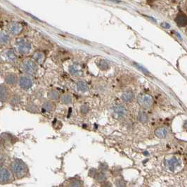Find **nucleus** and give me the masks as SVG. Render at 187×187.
Listing matches in <instances>:
<instances>
[{"mask_svg": "<svg viewBox=\"0 0 187 187\" xmlns=\"http://www.w3.org/2000/svg\"><path fill=\"white\" fill-rule=\"evenodd\" d=\"M77 88L79 91H82V92H85L88 90V87H87V83L84 82V81H79L77 83Z\"/></svg>", "mask_w": 187, "mask_h": 187, "instance_id": "412c9836", "label": "nucleus"}, {"mask_svg": "<svg viewBox=\"0 0 187 187\" xmlns=\"http://www.w3.org/2000/svg\"><path fill=\"white\" fill-rule=\"evenodd\" d=\"M32 79L27 76H21L19 79V85L20 88L23 89H28L32 86Z\"/></svg>", "mask_w": 187, "mask_h": 187, "instance_id": "6e6552de", "label": "nucleus"}, {"mask_svg": "<svg viewBox=\"0 0 187 187\" xmlns=\"http://www.w3.org/2000/svg\"><path fill=\"white\" fill-rule=\"evenodd\" d=\"M8 28H9V32L14 35H19L23 30L22 25L18 22L10 23Z\"/></svg>", "mask_w": 187, "mask_h": 187, "instance_id": "0eeeda50", "label": "nucleus"}, {"mask_svg": "<svg viewBox=\"0 0 187 187\" xmlns=\"http://www.w3.org/2000/svg\"><path fill=\"white\" fill-rule=\"evenodd\" d=\"M115 184L117 187H126L127 183L123 179H118L115 180Z\"/></svg>", "mask_w": 187, "mask_h": 187, "instance_id": "bb28decb", "label": "nucleus"}, {"mask_svg": "<svg viewBox=\"0 0 187 187\" xmlns=\"http://www.w3.org/2000/svg\"><path fill=\"white\" fill-rule=\"evenodd\" d=\"M134 65H135V66H136V68H138L139 70H140L141 71L144 72V74H146V75H149V72H148V70H147L146 69H145V68H144V67H142V66H139V64H136V63H134Z\"/></svg>", "mask_w": 187, "mask_h": 187, "instance_id": "2f4dec72", "label": "nucleus"}, {"mask_svg": "<svg viewBox=\"0 0 187 187\" xmlns=\"http://www.w3.org/2000/svg\"><path fill=\"white\" fill-rule=\"evenodd\" d=\"M96 179H97V182L102 183L103 182H105V181H106L107 176L106 175V174L104 173V172H101V173L98 174V175L97 176Z\"/></svg>", "mask_w": 187, "mask_h": 187, "instance_id": "a878e982", "label": "nucleus"}, {"mask_svg": "<svg viewBox=\"0 0 187 187\" xmlns=\"http://www.w3.org/2000/svg\"><path fill=\"white\" fill-rule=\"evenodd\" d=\"M14 181L12 172L7 167L0 165V184H5Z\"/></svg>", "mask_w": 187, "mask_h": 187, "instance_id": "7ed1b4c3", "label": "nucleus"}, {"mask_svg": "<svg viewBox=\"0 0 187 187\" xmlns=\"http://www.w3.org/2000/svg\"><path fill=\"white\" fill-rule=\"evenodd\" d=\"M138 120L142 123H146L149 120V116L147 115L146 112L140 111L138 113V116H137Z\"/></svg>", "mask_w": 187, "mask_h": 187, "instance_id": "f3484780", "label": "nucleus"}, {"mask_svg": "<svg viewBox=\"0 0 187 187\" xmlns=\"http://www.w3.org/2000/svg\"><path fill=\"white\" fill-rule=\"evenodd\" d=\"M20 102V97L19 94H14L13 96L11 97V98L10 99V104L12 106H16L19 104Z\"/></svg>", "mask_w": 187, "mask_h": 187, "instance_id": "6ab92c4d", "label": "nucleus"}, {"mask_svg": "<svg viewBox=\"0 0 187 187\" xmlns=\"http://www.w3.org/2000/svg\"><path fill=\"white\" fill-rule=\"evenodd\" d=\"M9 97V91L8 87L5 84H0V101L6 102Z\"/></svg>", "mask_w": 187, "mask_h": 187, "instance_id": "1a4fd4ad", "label": "nucleus"}, {"mask_svg": "<svg viewBox=\"0 0 187 187\" xmlns=\"http://www.w3.org/2000/svg\"><path fill=\"white\" fill-rule=\"evenodd\" d=\"M47 96L51 100H57L59 97V92L56 89H51L47 93Z\"/></svg>", "mask_w": 187, "mask_h": 187, "instance_id": "aec40b11", "label": "nucleus"}, {"mask_svg": "<svg viewBox=\"0 0 187 187\" xmlns=\"http://www.w3.org/2000/svg\"><path fill=\"white\" fill-rule=\"evenodd\" d=\"M138 102L142 107L149 109L153 104V99L149 94H142L139 95L138 97Z\"/></svg>", "mask_w": 187, "mask_h": 187, "instance_id": "423d86ee", "label": "nucleus"}, {"mask_svg": "<svg viewBox=\"0 0 187 187\" xmlns=\"http://www.w3.org/2000/svg\"><path fill=\"white\" fill-rule=\"evenodd\" d=\"M167 167L168 169L170 170H172V171H174V170L176 169V167L179 165V161L176 158H172L167 160Z\"/></svg>", "mask_w": 187, "mask_h": 187, "instance_id": "9b49d317", "label": "nucleus"}, {"mask_svg": "<svg viewBox=\"0 0 187 187\" xmlns=\"http://www.w3.org/2000/svg\"><path fill=\"white\" fill-rule=\"evenodd\" d=\"M16 47L20 54H26L30 52L31 49V44L28 39L21 38L16 41Z\"/></svg>", "mask_w": 187, "mask_h": 187, "instance_id": "20e7f679", "label": "nucleus"}, {"mask_svg": "<svg viewBox=\"0 0 187 187\" xmlns=\"http://www.w3.org/2000/svg\"><path fill=\"white\" fill-rule=\"evenodd\" d=\"M82 182L80 180L75 179L70 182L69 187H82Z\"/></svg>", "mask_w": 187, "mask_h": 187, "instance_id": "cd10ccee", "label": "nucleus"}, {"mask_svg": "<svg viewBox=\"0 0 187 187\" xmlns=\"http://www.w3.org/2000/svg\"><path fill=\"white\" fill-rule=\"evenodd\" d=\"M26 109L30 113H37L38 111V108L34 103H28L26 106Z\"/></svg>", "mask_w": 187, "mask_h": 187, "instance_id": "b1692460", "label": "nucleus"}, {"mask_svg": "<svg viewBox=\"0 0 187 187\" xmlns=\"http://www.w3.org/2000/svg\"><path fill=\"white\" fill-rule=\"evenodd\" d=\"M62 103L65 104H69L72 103V97L70 94H64L61 97Z\"/></svg>", "mask_w": 187, "mask_h": 187, "instance_id": "393cba45", "label": "nucleus"}, {"mask_svg": "<svg viewBox=\"0 0 187 187\" xmlns=\"http://www.w3.org/2000/svg\"><path fill=\"white\" fill-rule=\"evenodd\" d=\"M5 80L7 84L11 85V86H15L18 82V76L14 72H9V73L6 75Z\"/></svg>", "mask_w": 187, "mask_h": 187, "instance_id": "9d476101", "label": "nucleus"}, {"mask_svg": "<svg viewBox=\"0 0 187 187\" xmlns=\"http://www.w3.org/2000/svg\"><path fill=\"white\" fill-rule=\"evenodd\" d=\"M155 136L158 137L160 139L165 138L167 134V130L165 127H160L158 128L155 131Z\"/></svg>", "mask_w": 187, "mask_h": 187, "instance_id": "dca6fc26", "label": "nucleus"}, {"mask_svg": "<svg viewBox=\"0 0 187 187\" xmlns=\"http://www.w3.org/2000/svg\"><path fill=\"white\" fill-rule=\"evenodd\" d=\"M97 66L102 70H106L109 68V65L104 60H100V61H99L98 63H97Z\"/></svg>", "mask_w": 187, "mask_h": 187, "instance_id": "4be33fe9", "label": "nucleus"}, {"mask_svg": "<svg viewBox=\"0 0 187 187\" xmlns=\"http://www.w3.org/2000/svg\"><path fill=\"white\" fill-rule=\"evenodd\" d=\"M161 26L163 27V28H166V29H169L170 28V25L169 23H166V22L162 23Z\"/></svg>", "mask_w": 187, "mask_h": 187, "instance_id": "c9c22d12", "label": "nucleus"}, {"mask_svg": "<svg viewBox=\"0 0 187 187\" xmlns=\"http://www.w3.org/2000/svg\"><path fill=\"white\" fill-rule=\"evenodd\" d=\"M98 174V170L95 169V168H91L89 171V176L91 178H96Z\"/></svg>", "mask_w": 187, "mask_h": 187, "instance_id": "c756f323", "label": "nucleus"}, {"mask_svg": "<svg viewBox=\"0 0 187 187\" xmlns=\"http://www.w3.org/2000/svg\"><path fill=\"white\" fill-rule=\"evenodd\" d=\"M113 112L118 117H122L126 114V109L123 106L118 104L113 107Z\"/></svg>", "mask_w": 187, "mask_h": 187, "instance_id": "2eb2a0df", "label": "nucleus"}, {"mask_svg": "<svg viewBox=\"0 0 187 187\" xmlns=\"http://www.w3.org/2000/svg\"><path fill=\"white\" fill-rule=\"evenodd\" d=\"M99 170H100L102 172H105L109 170V166H108L107 164L102 163L101 164L100 167H99Z\"/></svg>", "mask_w": 187, "mask_h": 187, "instance_id": "473e14b6", "label": "nucleus"}, {"mask_svg": "<svg viewBox=\"0 0 187 187\" xmlns=\"http://www.w3.org/2000/svg\"><path fill=\"white\" fill-rule=\"evenodd\" d=\"M1 58L5 62L14 63L17 60V55L13 49H9L5 50L1 54Z\"/></svg>", "mask_w": 187, "mask_h": 187, "instance_id": "39448f33", "label": "nucleus"}, {"mask_svg": "<svg viewBox=\"0 0 187 187\" xmlns=\"http://www.w3.org/2000/svg\"><path fill=\"white\" fill-rule=\"evenodd\" d=\"M69 72L72 75H77L79 73V70L75 66H70L69 68Z\"/></svg>", "mask_w": 187, "mask_h": 187, "instance_id": "c85d7f7f", "label": "nucleus"}, {"mask_svg": "<svg viewBox=\"0 0 187 187\" xmlns=\"http://www.w3.org/2000/svg\"><path fill=\"white\" fill-rule=\"evenodd\" d=\"M4 160H5V155H4L3 153L0 152V162L3 161Z\"/></svg>", "mask_w": 187, "mask_h": 187, "instance_id": "e433bc0d", "label": "nucleus"}, {"mask_svg": "<svg viewBox=\"0 0 187 187\" xmlns=\"http://www.w3.org/2000/svg\"><path fill=\"white\" fill-rule=\"evenodd\" d=\"M43 109L45 111H51L54 108V104L51 101H46L43 104Z\"/></svg>", "mask_w": 187, "mask_h": 187, "instance_id": "5701e85b", "label": "nucleus"}, {"mask_svg": "<svg viewBox=\"0 0 187 187\" xmlns=\"http://www.w3.org/2000/svg\"><path fill=\"white\" fill-rule=\"evenodd\" d=\"M120 172H121V170L120 169L117 170L116 168H115V170H113V174L114 176H119L120 174Z\"/></svg>", "mask_w": 187, "mask_h": 187, "instance_id": "f704fd0d", "label": "nucleus"}, {"mask_svg": "<svg viewBox=\"0 0 187 187\" xmlns=\"http://www.w3.org/2000/svg\"><path fill=\"white\" fill-rule=\"evenodd\" d=\"M32 59H34V61L35 63H37L39 64H42L44 61L45 59L44 54L41 52V51H37L35 52L32 56Z\"/></svg>", "mask_w": 187, "mask_h": 187, "instance_id": "4468645a", "label": "nucleus"}, {"mask_svg": "<svg viewBox=\"0 0 187 187\" xmlns=\"http://www.w3.org/2000/svg\"><path fill=\"white\" fill-rule=\"evenodd\" d=\"M101 187H112V184L110 182L105 181V182L101 183Z\"/></svg>", "mask_w": 187, "mask_h": 187, "instance_id": "72a5a7b5", "label": "nucleus"}, {"mask_svg": "<svg viewBox=\"0 0 187 187\" xmlns=\"http://www.w3.org/2000/svg\"><path fill=\"white\" fill-rule=\"evenodd\" d=\"M11 172L16 177L20 179L28 174V168L23 161L20 159H16L11 163Z\"/></svg>", "mask_w": 187, "mask_h": 187, "instance_id": "f257e3e1", "label": "nucleus"}, {"mask_svg": "<svg viewBox=\"0 0 187 187\" xmlns=\"http://www.w3.org/2000/svg\"><path fill=\"white\" fill-rule=\"evenodd\" d=\"M10 41L9 33L6 31H0V45L7 44Z\"/></svg>", "mask_w": 187, "mask_h": 187, "instance_id": "ddd939ff", "label": "nucleus"}, {"mask_svg": "<svg viewBox=\"0 0 187 187\" xmlns=\"http://www.w3.org/2000/svg\"><path fill=\"white\" fill-rule=\"evenodd\" d=\"M133 99H134V93L132 91H126L122 94V99L124 102H130Z\"/></svg>", "mask_w": 187, "mask_h": 187, "instance_id": "a211bd4d", "label": "nucleus"}, {"mask_svg": "<svg viewBox=\"0 0 187 187\" xmlns=\"http://www.w3.org/2000/svg\"><path fill=\"white\" fill-rule=\"evenodd\" d=\"M89 111V106L88 105L84 104L81 106L80 108V113L82 114H87Z\"/></svg>", "mask_w": 187, "mask_h": 187, "instance_id": "7c9ffc66", "label": "nucleus"}, {"mask_svg": "<svg viewBox=\"0 0 187 187\" xmlns=\"http://www.w3.org/2000/svg\"><path fill=\"white\" fill-rule=\"evenodd\" d=\"M175 22L179 26L181 27L186 26L187 23V18L186 15H184V14L182 13L179 14L175 18Z\"/></svg>", "mask_w": 187, "mask_h": 187, "instance_id": "f8f14e48", "label": "nucleus"}, {"mask_svg": "<svg viewBox=\"0 0 187 187\" xmlns=\"http://www.w3.org/2000/svg\"><path fill=\"white\" fill-rule=\"evenodd\" d=\"M20 69L25 73L33 75L37 71V65L32 60L26 59L20 64Z\"/></svg>", "mask_w": 187, "mask_h": 187, "instance_id": "f03ea898", "label": "nucleus"}]
</instances>
